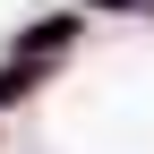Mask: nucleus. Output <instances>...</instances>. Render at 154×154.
Segmentation results:
<instances>
[{"mask_svg":"<svg viewBox=\"0 0 154 154\" xmlns=\"http://www.w3.org/2000/svg\"><path fill=\"white\" fill-rule=\"evenodd\" d=\"M69 34H77V17H43L17 34V60H51V51H69Z\"/></svg>","mask_w":154,"mask_h":154,"instance_id":"nucleus-1","label":"nucleus"},{"mask_svg":"<svg viewBox=\"0 0 154 154\" xmlns=\"http://www.w3.org/2000/svg\"><path fill=\"white\" fill-rule=\"evenodd\" d=\"M34 86H43V60H9V69H0V111H9V103H26Z\"/></svg>","mask_w":154,"mask_h":154,"instance_id":"nucleus-2","label":"nucleus"}]
</instances>
